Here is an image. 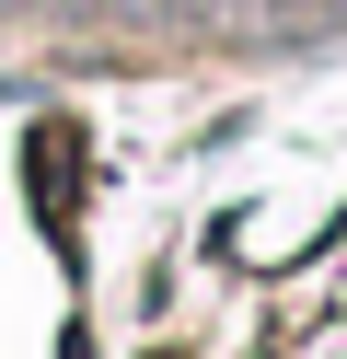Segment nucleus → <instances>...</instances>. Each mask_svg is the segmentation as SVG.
I'll return each instance as SVG.
<instances>
[{"label": "nucleus", "mask_w": 347, "mask_h": 359, "mask_svg": "<svg viewBox=\"0 0 347 359\" xmlns=\"http://www.w3.org/2000/svg\"><path fill=\"white\" fill-rule=\"evenodd\" d=\"M116 12H151V24H197V12H220V0H116Z\"/></svg>", "instance_id": "2"}, {"label": "nucleus", "mask_w": 347, "mask_h": 359, "mask_svg": "<svg viewBox=\"0 0 347 359\" xmlns=\"http://www.w3.org/2000/svg\"><path fill=\"white\" fill-rule=\"evenodd\" d=\"M220 12H243V24H324V0H220Z\"/></svg>", "instance_id": "1"}, {"label": "nucleus", "mask_w": 347, "mask_h": 359, "mask_svg": "<svg viewBox=\"0 0 347 359\" xmlns=\"http://www.w3.org/2000/svg\"><path fill=\"white\" fill-rule=\"evenodd\" d=\"M81 12H116V0H81Z\"/></svg>", "instance_id": "3"}]
</instances>
